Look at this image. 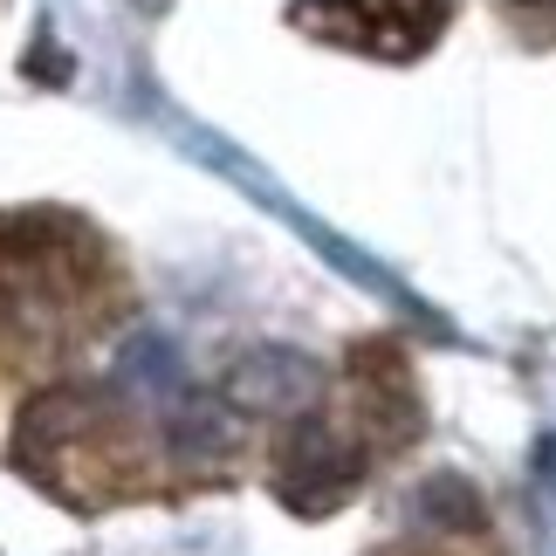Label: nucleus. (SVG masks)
<instances>
[{
    "instance_id": "obj_1",
    "label": "nucleus",
    "mask_w": 556,
    "mask_h": 556,
    "mask_svg": "<svg viewBox=\"0 0 556 556\" xmlns=\"http://www.w3.org/2000/svg\"><path fill=\"white\" fill-rule=\"evenodd\" d=\"M440 8L446 0H309L303 28L330 35V41H351V49H378V55H413L426 35L440 28Z\"/></svg>"
}]
</instances>
